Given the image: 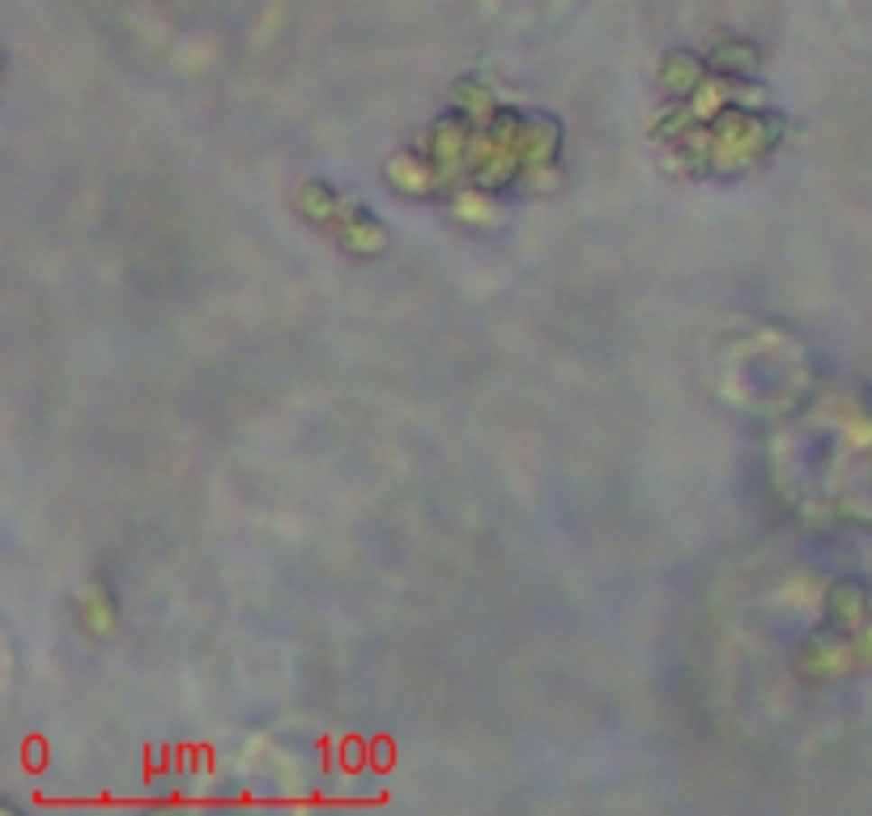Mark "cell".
I'll use <instances>...</instances> for the list:
<instances>
[{
  "instance_id": "1",
  "label": "cell",
  "mask_w": 872,
  "mask_h": 816,
  "mask_svg": "<svg viewBox=\"0 0 872 816\" xmlns=\"http://www.w3.org/2000/svg\"><path fill=\"white\" fill-rule=\"evenodd\" d=\"M826 612L834 629H859L868 621V587L859 579H839L826 591Z\"/></svg>"
},
{
  "instance_id": "2",
  "label": "cell",
  "mask_w": 872,
  "mask_h": 816,
  "mask_svg": "<svg viewBox=\"0 0 872 816\" xmlns=\"http://www.w3.org/2000/svg\"><path fill=\"white\" fill-rule=\"evenodd\" d=\"M851 664V646L839 638V634H812L804 642V655H800V668L817 672V676H834L839 668Z\"/></svg>"
},
{
  "instance_id": "3",
  "label": "cell",
  "mask_w": 872,
  "mask_h": 816,
  "mask_svg": "<svg viewBox=\"0 0 872 816\" xmlns=\"http://www.w3.org/2000/svg\"><path fill=\"white\" fill-rule=\"evenodd\" d=\"M345 247H353V252H362V255H375V252L388 247V230H383L362 205H349L345 208Z\"/></svg>"
},
{
  "instance_id": "4",
  "label": "cell",
  "mask_w": 872,
  "mask_h": 816,
  "mask_svg": "<svg viewBox=\"0 0 872 816\" xmlns=\"http://www.w3.org/2000/svg\"><path fill=\"white\" fill-rule=\"evenodd\" d=\"M664 89L673 94V98H681V94H690L698 81H702V64L690 56V51H681V56H668L664 60Z\"/></svg>"
},
{
  "instance_id": "5",
  "label": "cell",
  "mask_w": 872,
  "mask_h": 816,
  "mask_svg": "<svg viewBox=\"0 0 872 816\" xmlns=\"http://www.w3.org/2000/svg\"><path fill=\"white\" fill-rule=\"evenodd\" d=\"M81 612H86V625H90V629H111V621H115V600H111L103 579H94L90 587H86V595H81Z\"/></svg>"
},
{
  "instance_id": "6",
  "label": "cell",
  "mask_w": 872,
  "mask_h": 816,
  "mask_svg": "<svg viewBox=\"0 0 872 816\" xmlns=\"http://www.w3.org/2000/svg\"><path fill=\"white\" fill-rule=\"evenodd\" d=\"M298 208L307 213V217H316V222H328V217H336L341 213V200H336V192H332L328 183H307L298 192Z\"/></svg>"
},
{
  "instance_id": "7",
  "label": "cell",
  "mask_w": 872,
  "mask_h": 816,
  "mask_svg": "<svg viewBox=\"0 0 872 816\" xmlns=\"http://www.w3.org/2000/svg\"><path fill=\"white\" fill-rule=\"evenodd\" d=\"M711 64H720V69H728V73H753V69H757V51L745 47V43H728L711 56Z\"/></svg>"
},
{
  "instance_id": "8",
  "label": "cell",
  "mask_w": 872,
  "mask_h": 816,
  "mask_svg": "<svg viewBox=\"0 0 872 816\" xmlns=\"http://www.w3.org/2000/svg\"><path fill=\"white\" fill-rule=\"evenodd\" d=\"M856 646H859V655H864V659H872V612H868V621L859 625V638H856Z\"/></svg>"
}]
</instances>
